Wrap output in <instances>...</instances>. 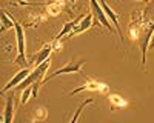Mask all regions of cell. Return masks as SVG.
Returning <instances> with one entry per match:
<instances>
[{
    "label": "cell",
    "instance_id": "6da1fadb",
    "mask_svg": "<svg viewBox=\"0 0 154 123\" xmlns=\"http://www.w3.org/2000/svg\"><path fill=\"white\" fill-rule=\"evenodd\" d=\"M14 29H16V37H17V57L14 58L12 63H17L23 68H26L28 62H26V51H25V31H23V26L16 19H14Z\"/></svg>",
    "mask_w": 154,
    "mask_h": 123
},
{
    "label": "cell",
    "instance_id": "7a4b0ae2",
    "mask_svg": "<svg viewBox=\"0 0 154 123\" xmlns=\"http://www.w3.org/2000/svg\"><path fill=\"white\" fill-rule=\"evenodd\" d=\"M83 65H85V60H71V62H68L65 66L56 69L53 74H48L45 79H42V85H45L46 82H49L51 79H54L57 76H62V74H74V72L83 74V71H82V66Z\"/></svg>",
    "mask_w": 154,
    "mask_h": 123
},
{
    "label": "cell",
    "instance_id": "3957f363",
    "mask_svg": "<svg viewBox=\"0 0 154 123\" xmlns=\"http://www.w3.org/2000/svg\"><path fill=\"white\" fill-rule=\"evenodd\" d=\"M154 32V23L148 22L146 25L139 26V35H140V49H142V65H145L146 60V51H148V45L151 40V35Z\"/></svg>",
    "mask_w": 154,
    "mask_h": 123
},
{
    "label": "cell",
    "instance_id": "277c9868",
    "mask_svg": "<svg viewBox=\"0 0 154 123\" xmlns=\"http://www.w3.org/2000/svg\"><path fill=\"white\" fill-rule=\"evenodd\" d=\"M89 5H91V12H93V17H94V25L96 23H100L102 26H105L109 32H114L112 31V26L109 25V22H108V17H106V14H105V11H103V8L100 6V3H99V0H89Z\"/></svg>",
    "mask_w": 154,
    "mask_h": 123
},
{
    "label": "cell",
    "instance_id": "5b68a950",
    "mask_svg": "<svg viewBox=\"0 0 154 123\" xmlns=\"http://www.w3.org/2000/svg\"><path fill=\"white\" fill-rule=\"evenodd\" d=\"M82 91H99V92H102V94H106V92H108V85L99 83V82H96V80L88 79L85 85H82V86H79V88H75L74 91H71L69 95H74V94L82 92Z\"/></svg>",
    "mask_w": 154,
    "mask_h": 123
},
{
    "label": "cell",
    "instance_id": "8992f818",
    "mask_svg": "<svg viewBox=\"0 0 154 123\" xmlns=\"http://www.w3.org/2000/svg\"><path fill=\"white\" fill-rule=\"evenodd\" d=\"M94 22V17H93V12H89V14H86L79 23H77L75 25V28L68 34V37H74L75 34H80V32H83V31H86V29H89V28H91L93 26V23Z\"/></svg>",
    "mask_w": 154,
    "mask_h": 123
},
{
    "label": "cell",
    "instance_id": "52a82bcc",
    "mask_svg": "<svg viewBox=\"0 0 154 123\" xmlns=\"http://www.w3.org/2000/svg\"><path fill=\"white\" fill-rule=\"evenodd\" d=\"M100 6L103 8L106 17L111 19L112 25H116V28H117V34H119V37H120V40L123 42V34H122V29H120V22H119V17H117V14H116V11L111 9V6L105 2V0H100Z\"/></svg>",
    "mask_w": 154,
    "mask_h": 123
},
{
    "label": "cell",
    "instance_id": "ba28073f",
    "mask_svg": "<svg viewBox=\"0 0 154 123\" xmlns=\"http://www.w3.org/2000/svg\"><path fill=\"white\" fill-rule=\"evenodd\" d=\"M53 43H48V45H45L42 49H38V51L32 56V63H34V66H38V65H42L43 62H46L48 58H49V56H51V52H53Z\"/></svg>",
    "mask_w": 154,
    "mask_h": 123
},
{
    "label": "cell",
    "instance_id": "9c48e42d",
    "mask_svg": "<svg viewBox=\"0 0 154 123\" xmlns=\"http://www.w3.org/2000/svg\"><path fill=\"white\" fill-rule=\"evenodd\" d=\"M28 74H29V69H28V68H23L22 71H19L16 76L12 77V79L3 86V88H2V94H5V92H6L8 89H11V88H16V86H19L25 79L28 77Z\"/></svg>",
    "mask_w": 154,
    "mask_h": 123
},
{
    "label": "cell",
    "instance_id": "30bf717a",
    "mask_svg": "<svg viewBox=\"0 0 154 123\" xmlns=\"http://www.w3.org/2000/svg\"><path fill=\"white\" fill-rule=\"evenodd\" d=\"M14 98H16L14 94L6 95V105H5V111H3V123H11L12 118H14Z\"/></svg>",
    "mask_w": 154,
    "mask_h": 123
},
{
    "label": "cell",
    "instance_id": "8fae6325",
    "mask_svg": "<svg viewBox=\"0 0 154 123\" xmlns=\"http://www.w3.org/2000/svg\"><path fill=\"white\" fill-rule=\"evenodd\" d=\"M82 19H83V17H82V16H79V17H75L74 20H71V22L65 23V25H63V28H62V31H60V32L56 35V39H54V40H62L63 37H66V35H68V34H69V32H71V31L75 28V25L79 23Z\"/></svg>",
    "mask_w": 154,
    "mask_h": 123
},
{
    "label": "cell",
    "instance_id": "7c38bea8",
    "mask_svg": "<svg viewBox=\"0 0 154 123\" xmlns=\"http://www.w3.org/2000/svg\"><path fill=\"white\" fill-rule=\"evenodd\" d=\"M14 28V19H12L5 9H2V31Z\"/></svg>",
    "mask_w": 154,
    "mask_h": 123
},
{
    "label": "cell",
    "instance_id": "4fadbf2b",
    "mask_svg": "<svg viewBox=\"0 0 154 123\" xmlns=\"http://www.w3.org/2000/svg\"><path fill=\"white\" fill-rule=\"evenodd\" d=\"M109 102H111V109H116V108L119 109V108H125L126 106V102L117 94H111L109 95Z\"/></svg>",
    "mask_w": 154,
    "mask_h": 123
},
{
    "label": "cell",
    "instance_id": "5bb4252c",
    "mask_svg": "<svg viewBox=\"0 0 154 123\" xmlns=\"http://www.w3.org/2000/svg\"><path fill=\"white\" fill-rule=\"evenodd\" d=\"M48 12L51 16H59L62 9H63V2H53V3H46Z\"/></svg>",
    "mask_w": 154,
    "mask_h": 123
},
{
    "label": "cell",
    "instance_id": "9a60e30c",
    "mask_svg": "<svg viewBox=\"0 0 154 123\" xmlns=\"http://www.w3.org/2000/svg\"><path fill=\"white\" fill-rule=\"evenodd\" d=\"M91 103H94V98H89V97L86 98L85 102H82V103H80V106L77 108V111L74 112V116H72V117L69 118V122H71V123H74V122H75L77 118H79V116H80V112L83 111V108H85V106H88V105H91Z\"/></svg>",
    "mask_w": 154,
    "mask_h": 123
},
{
    "label": "cell",
    "instance_id": "2e32d148",
    "mask_svg": "<svg viewBox=\"0 0 154 123\" xmlns=\"http://www.w3.org/2000/svg\"><path fill=\"white\" fill-rule=\"evenodd\" d=\"M31 95H32V85L26 86V88H25V89L22 91V95H20V103H22V105H26Z\"/></svg>",
    "mask_w": 154,
    "mask_h": 123
},
{
    "label": "cell",
    "instance_id": "e0dca14e",
    "mask_svg": "<svg viewBox=\"0 0 154 123\" xmlns=\"http://www.w3.org/2000/svg\"><path fill=\"white\" fill-rule=\"evenodd\" d=\"M46 118V108H38L35 109V117L34 120H45Z\"/></svg>",
    "mask_w": 154,
    "mask_h": 123
},
{
    "label": "cell",
    "instance_id": "ac0fdd59",
    "mask_svg": "<svg viewBox=\"0 0 154 123\" xmlns=\"http://www.w3.org/2000/svg\"><path fill=\"white\" fill-rule=\"evenodd\" d=\"M148 48H154V32H152V35H151V40H149V45H148Z\"/></svg>",
    "mask_w": 154,
    "mask_h": 123
},
{
    "label": "cell",
    "instance_id": "d6986e66",
    "mask_svg": "<svg viewBox=\"0 0 154 123\" xmlns=\"http://www.w3.org/2000/svg\"><path fill=\"white\" fill-rule=\"evenodd\" d=\"M53 2H68V0H48V3H53Z\"/></svg>",
    "mask_w": 154,
    "mask_h": 123
},
{
    "label": "cell",
    "instance_id": "ffe728a7",
    "mask_svg": "<svg viewBox=\"0 0 154 123\" xmlns=\"http://www.w3.org/2000/svg\"><path fill=\"white\" fill-rule=\"evenodd\" d=\"M137 2H142V0H137Z\"/></svg>",
    "mask_w": 154,
    "mask_h": 123
}]
</instances>
